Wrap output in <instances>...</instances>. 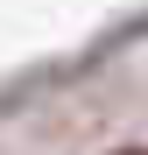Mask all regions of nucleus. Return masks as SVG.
<instances>
[{
  "instance_id": "1",
  "label": "nucleus",
  "mask_w": 148,
  "mask_h": 155,
  "mask_svg": "<svg viewBox=\"0 0 148 155\" xmlns=\"http://www.w3.org/2000/svg\"><path fill=\"white\" fill-rule=\"evenodd\" d=\"M113 155H148V148H113Z\"/></svg>"
}]
</instances>
